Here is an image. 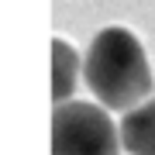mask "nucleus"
<instances>
[{
  "label": "nucleus",
  "instance_id": "7ed1b4c3",
  "mask_svg": "<svg viewBox=\"0 0 155 155\" xmlns=\"http://www.w3.org/2000/svg\"><path fill=\"white\" fill-rule=\"evenodd\" d=\"M121 148L131 155H155V97L121 117Z\"/></svg>",
  "mask_w": 155,
  "mask_h": 155
},
{
  "label": "nucleus",
  "instance_id": "f257e3e1",
  "mask_svg": "<svg viewBox=\"0 0 155 155\" xmlns=\"http://www.w3.org/2000/svg\"><path fill=\"white\" fill-rule=\"evenodd\" d=\"M86 86L104 110H134L152 93V66L134 31L110 24L97 31L83 59Z\"/></svg>",
  "mask_w": 155,
  "mask_h": 155
},
{
  "label": "nucleus",
  "instance_id": "20e7f679",
  "mask_svg": "<svg viewBox=\"0 0 155 155\" xmlns=\"http://www.w3.org/2000/svg\"><path fill=\"white\" fill-rule=\"evenodd\" d=\"M76 76H79V55L69 41L52 38V100L66 104L76 90Z\"/></svg>",
  "mask_w": 155,
  "mask_h": 155
},
{
  "label": "nucleus",
  "instance_id": "f03ea898",
  "mask_svg": "<svg viewBox=\"0 0 155 155\" xmlns=\"http://www.w3.org/2000/svg\"><path fill=\"white\" fill-rule=\"evenodd\" d=\"M121 134L100 104L66 100L52 110V155H117Z\"/></svg>",
  "mask_w": 155,
  "mask_h": 155
}]
</instances>
